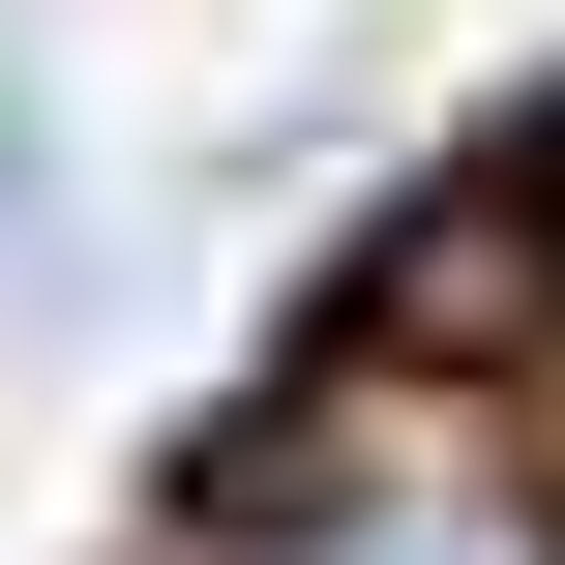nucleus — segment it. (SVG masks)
Returning a JSON list of instances; mask_svg holds the SVG:
<instances>
[{
	"label": "nucleus",
	"instance_id": "obj_1",
	"mask_svg": "<svg viewBox=\"0 0 565 565\" xmlns=\"http://www.w3.org/2000/svg\"><path fill=\"white\" fill-rule=\"evenodd\" d=\"M179 565H565L507 447H268Z\"/></svg>",
	"mask_w": 565,
	"mask_h": 565
},
{
	"label": "nucleus",
	"instance_id": "obj_2",
	"mask_svg": "<svg viewBox=\"0 0 565 565\" xmlns=\"http://www.w3.org/2000/svg\"><path fill=\"white\" fill-rule=\"evenodd\" d=\"M0 209H30V60H0Z\"/></svg>",
	"mask_w": 565,
	"mask_h": 565
},
{
	"label": "nucleus",
	"instance_id": "obj_3",
	"mask_svg": "<svg viewBox=\"0 0 565 565\" xmlns=\"http://www.w3.org/2000/svg\"><path fill=\"white\" fill-rule=\"evenodd\" d=\"M536 268H565V179H536Z\"/></svg>",
	"mask_w": 565,
	"mask_h": 565
}]
</instances>
